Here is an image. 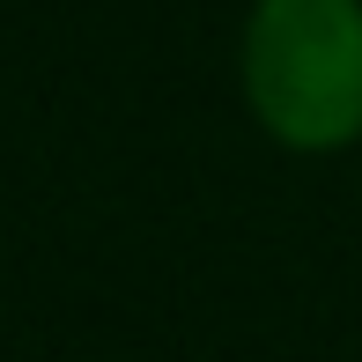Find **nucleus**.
I'll list each match as a JSON object with an SVG mask.
<instances>
[{
	"instance_id": "nucleus-1",
	"label": "nucleus",
	"mask_w": 362,
	"mask_h": 362,
	"mask_svg": "<svg viewBox=\"0 0 362 362\" xmlns=\"http://www.w3.org/2000/svg\"><path fill=\"white\" fill-rule=\"evenodd\" d=\"M244 104L296 156L362 141V0H259L244 23Z\"/></svg>"
}]
</instances>
